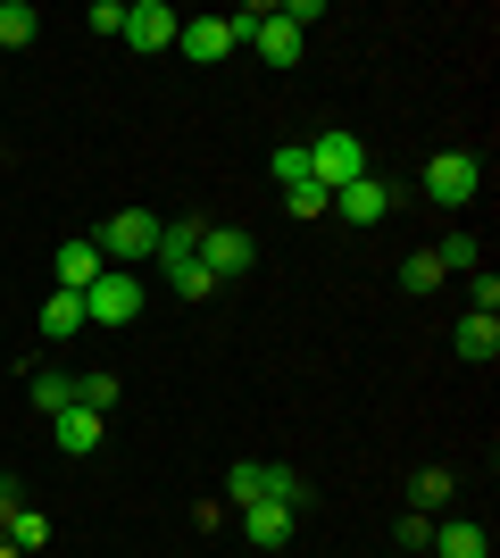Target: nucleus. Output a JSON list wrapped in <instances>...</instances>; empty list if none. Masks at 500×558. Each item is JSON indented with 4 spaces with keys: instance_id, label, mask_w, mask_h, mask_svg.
Segmentation results:
<instances>
[{
    "instance_id": "25",
    "label": "nucleus",
    "mask_w": 500,
    "mask_h": 558,
    "mask_svg": "<svg viewBox=\"0 0 500 558\" xmlns=\"http://www.w3.org/2000/svg\"><path fill=\"white\" fill-rule=\"evenodd\" d=\"M434 258H442V276H467V267H476V233H442V242H434Z\"/></svg>"
},
{
    "instance_id": "26",
    "label": "nucleus",
    "mask_w": 500,
    "mask_h": 558,
    "mask_svg": "<svg viewBox=\"0 0 500 558\" xmlns=\"http://www.w3.org/2000/svg\"><path fill=\"white\" fill-rule=\"evenodd\" d=\"M276 192H292V184H309V142H284V150H276Z\"/></svg>"
},
{
    "instance_id": "28",
    "label": "nucleus",
    "mask_w": 500,
    "mask_h": 558,
    "mask_svg": "<svg viewBox=\"0 0 500 558\" xmlns=\"http://www.w3.org/2000/svg\"><path fill=\"white\" fill-rule=\"evenodd\" d=\"M467 301H476L467 317H500V276H492V267H484V276L467 283Z\"/></svg>"
},
{
    "instance_id": "10",
    "label": "nucleus",
    "mask_w": 500,
    "mask_h": 558,
    "mask_svg": "<svg viewBox=\"0 0 500 558\" xmlns=\"http://www.w3.org/2000/svg\"><path fill=\"white\" fill-rule=\"evenodd\" d=\"M50 442L68 450V459H93V450L109 442V417H93V409L75 400V409H59V417H50Z\"/></svg>"
},
{
    "instance_id": "13",
    "label": "nucleus",
    "mask_w": 500,
    "mask_h": 558,
    "mask_svg": "<svg viewBox=\"0 0 500 558\" xmlns=\"http://www.w3.org/2000/svg\"><path fill=\"white\" fill-rule=\"evenodd\" d=\"M200 233H209V217H167L159 226V276H175V267H192V251H200Z\"/></svg>"
},
{
    "instance_id": "14",
    "label": "nucleus",
    "mask_w": 500,
    "mask_h": 558,
    "mask_svg": "<svg viewBox=\"0 0 500 558\" xmlns=\"http://www.w3.org/2000/svg\"><path fill=\"white\" fill-rule=\"evenodd\" d=\"M426 558H492V534H484L476 517H451V525H434V550Z\"/></svg>"
},
{
    "instance_id": "5",
    "label": "nucleus",
    "mask_w": 500,
    "mask_h": 558,
    "mask_svg": "<svg viewBox=\"0 0 500 558\" xmlns=\"http://www.w3.org/2000/svg\"><path fill=\"white\" fill-rule=\"evenodd\" d=\"M192 267H200L209 283H234V276L259 267V242H251V226H209V233H200V251H192Z\"/></svg>"
},
{
    "instance_id": "18",
    "label": "nucleus",
    "mask_w": 500,
    "mask_h": 558,
    "mask_svg": "<svg viewBox=\"0 0 500 558\" xmlns=\"http://www.w3.org/2000/svg\"><path fill=\"white\" fill-rule=\"evenodd\" d=\"M34 34H42V9L34 0H0V50H25Z\"/></svg>"
},
{
    "instance_id": "3",
    "label": "nucleus",
    "mask_w": 500,
    "mask_h": 558,
    "mask_svg": "<svg viewBox=\"0 0 500 558\" xmlns=\"http://www.w3.org/2000/svg\"><path fill=\"white\" fill-rule=\"evenodd\" d=\"M143 301H150V283H143V267H109V276L84 292V326H134L143 317Z\"/></svg>"
},
{
    "instance_id": "32",
    "label": "nucleus",
    "mask_w": 500,
    "mask_h": 558,
    "mask_svg": "<svg viewBox=\"0 0 500 558\" xmlns=\"http://www.w3.org/2000/svg\"><path fill=\"white\" fill-rule=\"evenodd\" d=\"M0 558H25V550H17V542H0Z\"/></svg>"
},
{
    "instance_id": "27",
    "label": "nucleus",
    "mask_w": 500,
    "mask_h": 558,
    "mask_svg": "<svg viewBox=\"0 0 500 558\" xmlns=\"http://www.w3.org/2000/svg\"><path fill=\"white\" fill-rule=\"evenodd\" d=\"M401 283H408V292H434V283H442V258H434V251H408L401 258Z\"/></svg>"
},
{
    "instance_id": "20",
    "label": "nucleus",
    "mask_w": 500,
    "mask_h": 558,
    "mask_svg": "<svg viewBox=\"0 0 500 558\" xmlns=\"http://www.w3.org/2000/svg\"><path fill=\"white\" fill-rule=\"evenodd\" d=\"M217 500H234V509L267 500V459H242V466H225V492H217Z\"/></svg>"
},
{
    "instance_id": "19",
    "label": "nucleus",
    "mask_w": 500,
    "mask_h": 558,
    "mask_svg": "<svg viewBox=\"0 0 500 558\" xmlns=\"http://www.w3.org/2000/svg\"><path fill=\"white\" fill-rule=\"evenodd\" d=\"M75 400H84L93 417H109V409H118V400H125V384H118V375H109V367H84V375H75Z\"/></svg>"
},
{
    "instance_id": "30",
    "label": "nucleus",
    "mask_w": 500,
    "mask_h": 558,
    "mask_svg": "<svg viewBox=\"0 0 500 558\" xmlns=\"http://www.w3.org/2000/svg\"><path fill=\"white\" fill-rule=\"evenodd\" d=\"M84 25H93V34H125V0H93Z\"/></svg>"
},
{
    "instance_id": "7",
    "label": "nucleus",
    "mask_w": 500,
    "mask_h": 558,
    "mask_svg": "<svg viewBox=\"0 0 500 558\" xmlns=\"http://www.w3.org/2000/svg\"><path fill=\"white\" fill-rule=\"evenodd\" d=\"M175 34H184V17H175L167 0H125V34L118 43H134L143 59H159V50H175Z\"/></svg>"
},
{
    "instance_id": "9",
    "label": "nucleus",
    "mask_w": 500,
    "mask_h": 558,
    "mask_svg": "<svg viewBox=\"0 0 500 558\" xmlns=\"http://www.w3.org/2000/svg\"><path fill=\"white\" fill-rule=\"evenodd\" d=\"M50 267H59V292H93V283L109 276V258H100V242H93V233L59 242V258H50Z\"/></svg>"
},
{
    "instance_id": "21",
    "label": "nucleus",
    "mask_w": 500,
    "mask_h": 558,
    "mask_svg": "<svg viewBox=\"0 0 500 558\" xmlns=\"http://www.w3.org/2000/svg\"><path fill=\"white\" fill-rule=\"evenodd\" d=\"M434 525H442V517H426V509H401V525H392L401 558H426V550H434Z\"/></svg>"
},
{
    "instance_id": "2",
    "label": "nucleus",
    "mask_w": 500,
    "mask_h": 558,
    "mask_svg": "<svg viewBox=\"0 0 500 558\" xmlns=\"http://www.w3.org/2000/svg\"><path fill=\"white\" fill-rule=\"evenodd\" d=\"M159 226H167V217H150V209H118V217H100V226H93V242H100L109 267H150Z\"/></svg>"
},
{
    "instance_id": "12",
    "label": "nucleus",
    "mask_w": 500,
    "mask_h": 558,
    "mask_svg": "<svg viewBox=\"0 0 500 558\" xmlns=\"http://www.w3.org/2000/svg\"><path fill=\"white\" fill-rule=\"evenodd\" d=\"M292 525H301V509H284V500H251V509H242V534L259 542V550H284Z\"/></svg>"
},
{
    "instance_id": "29",
    "label": "nucleus",
    "mask_w": 500,
    "mask_h": 558,
    "mask_svg": "<svg viewBox=\"0 0 500 558\" xmlns=\"http://www.w3.org/2000/svg\"><path fill=\"white\" fill-rule=\"evenodd\" d=\"M167 292H175V301H209L217 283H209V276H200V267H175V276H167Z\"/></svg>"
},
{
    "instance_id": "15",
    "label": "nucleus",
    "mask_w": 500,
    "mask_h": 558,
    "mask_svg": "<svg viewBox=\"0 0 500 558\" xmlns=\"http://www.w3.org/2000/svg\"><path fill=\"white\" fill-rule=\"evenodd\" d=\"M451 350H459V359H476V367H492V359H500V317H459Z\"/></svg>"
},
{
    "instance_id": "4",
    "label": "nucleus",
    "mask_w": 500,
    "mask_h": 558,
    "mask_svg": "<svg viewBox=\"0 0 500 558\" xmlns=\"http://www.w3.org/2000/svg\"><path fill=\"white\" fill-rule=\"evenodd\" d=\"M358 175H367V142H358L351 125H326V134L309 142V184L342 192V184H358Z\"/></svg>"
},
{
    "instance_id": "8",
    "label": "nucleus",
    "mask_w": 500,
    "mask_h": 558,
    "mask_svg": "<svg viewBox=\"0 0 500 558\" xmlns=\"http://www.w3.org/2000/svg\"><path fill=\"white\" fill-rule=\"evenodd\" d=\"M392 209H401V184H383V175H358V184L333 192V217H342V226H383Z\"/></svg>"
},
{
    "instance_id": "6",
    "label": "nucleus",
    "mask_w": 500,
    "mask_h": 558,
    "mask_svg": "<svg viewBox=\"0 0 500 558\" xmlns=\"http://www.w3.org/2000/svg\"><path fill=\"white\" fill-rule=\"evenodd\" d=\"M175 50H184L192 68H225V59L242 50V25H234V17H217V9H209V17H184Z\"/></svg>"
},
{
    "instance_id": "24",
    "label": "nucleus",
    "mask_w": 500,
    "mask_h": 558,
    "mask_svg": "<svg viewBox=\"0 0 500 558\" xmlns=\"http://www.w3.org/2000/svg\"><path fill=\"white\" fill-rule=\"evenodd\" d=\"M284 209L301 217V226H317V217H333V192H326V184H292V192H284Z\"/></svg>"
},
{
    "instance_id": "16",
    "label": "nucleus",
    "mask_w": 500,
    "mask_h": 558,
    "mask_svg": "<svg viewBox=\"0 0 500 558\" xmlns=\"http://www.w3.org/2000/svg\"><path fill=\"white\" fill-rule=\"evenodd\" d=\"M84 333V292H50L42 301V342H75Z\"/></svg>"
},
{
    "instance_id": "23",
    "label": "nucleus",
    "mask_w": 500,
    "mask_h": 558,
    "mask_svg": "<svg viewBox=\"0 0 500 558\" xmlns=\"http://www.w3.org/2000/svg\"><path fill=\"white\" fill-rule=\"evenodd\" d=\"M0 542H17L25 558H34V550H50V517H42V509H17V517H9V534H0Z\"/></svg>"
},
{
    "instance_id": "1",
    "label": "nucleus",
    "mask_w": 500,
    "mask_h": 558,
    "mask_svg": "<svg viewBox=\"0 0 500 558\" xmlns=\"http://www.w3.org/2000/svg\"><path fill=\"white\" fill-rule=\"evenodd\" d=\"M417 192H426L434 209H467L484 192V159L476 150H434V159L417 167Z\"/></svg>"
},
{
    "instance_id": "31",
    "label": "nucleus",
    "mask_w": 500,
    "mask_h": 558,
    "mask_svg": "<svg viewBox=\"0 0 500 558\" xmlns=\"http://www.w3.org/2000/svg\"><path fill=\"white\" fill-rule=\"evenodd\" d=\"M25 509V484H17V475H0V534H9V517H17Z\"/></svg>"
},
{
    "instance_id": "22",
    "label": "nucleus",
    "mask_w": 500,
    "mask_h": 558,
    "mask_svg": "<svg viewBox=\"0 0 500 558\" xmlns=\"http://www.w3.org/2000/svg\"><path fill=\"white\" fill-rule=\"evenodd\" d=\"M451 492H459V484H451V466H426V475L408 484V509H426V517H434V509H451Z\"/></svg>"
},
{
    "instance_id": "17",
    "label": "nucleus",
    "mask_w": 500,
    "mask_h": 558,
    "mask_svg": "<svg viewBox=\"0 0 500 558\" xmlns=\"http://www.w3.org/2000/svg\"><path fill=\"white\" fill-rule=\"evenodd\" d=\"M25 400H34L42 417H59V409H75V375L68 367H42L34 384H25Z\"/></svg>"
},
{
    "instance_id": "11",
    "label": "nucleus",
    "mask_w": 500,
    "mask_h": 558,
    "mask_svg": "<svg viewBox=\"0 0 500 558\" xmlns=\"http://www.w3.org/2000/svg\"><path fill=\"white\" fill-rule=\"evenodd\" d=\"M251 50H259L267 68H301L309 34H301V25H284V9H267V25H251Z\"/></svg>"
}]
</instances>
